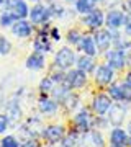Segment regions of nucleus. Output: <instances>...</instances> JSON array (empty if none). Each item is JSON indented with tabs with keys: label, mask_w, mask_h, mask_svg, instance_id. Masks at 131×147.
<instances>
[{
	"label": "nucleus",
	"mask_w": 131,
	"mask_h": 147,
	"mask_svg": "<svg viewBox=\"0 0 131 147\" xmlns=\"http://www.w3.org/2000/svg\"><path fill=\"white\" fill-rule=\"evenodd\" d=\"M118 2H120V0H113V5H115V7H118Z\"/></svg>",
	"instance_id": "obj_42"
},
{
	"label": "nucleus",
	"mask_w": 131,
	"mask_h": 147,
	"mask_svg": "<svg viewBox=\"0 0 131 147\" xmlns=\"http://www.w3.org/2000/svg\"><path fill=\"white\" fill-rule=\"evenodd\" d=\"M15 21H16V16L13 15L10 10L0 11V28H8V30H10Z\"/></svg>",
	"instance_id": "obj_29"
},
{
	"label": "nucleus",
	"mask_w": 131,
	"mask_h": 147,
	"mask_svg": "<svg viewBox=\"0 0 131 147\" xmlns=\"http://www.w3.org/2000/svg\"><path fill=\"white\" fill-rule=\"evenodd\" d=\"M28 20L31 21L35 26H41L44 23H49L52 20L51 16V11H49V7H48L46 2H36V3H33L31 8H30V16H28Z\"/></svg>",
	"instance_id": "obj_9"
},
{
	"label": "nucleus",
	"mask_w": 131,
	"mask_h": 147,
	"mask_svg": "<svg viewBox=\"0 0 131 147\" xmlns=\"http://www.w3.org/2000/svg\"><path fill=\"white\" fill-rule=\"evenodd\" d=\"M10 127H13V126H12V123H10V119L7 118L5 113H0V136L7 134Z\"/></svg>",
	"instance_id": "obj_32"
},
{
	"label": "nucleus",
	"mask_w": 131,
	"mask_h": 147,
	"mask_svg": "<svg viewBox=\"0 0 131 147\" xmlns=\"http://www.w3.org/2000/svg\"><path fill=\"white\" fill-rule=\"evenodd\" d=\"M80 23H82V26L89 33H94L97 30H100V28H103L105 26V10L97 7L92 11L80 16Z\"/></svg>",
	"instance_id": "obj_5"
},
{
	"label": "nucleus",
	"mask_w": 131,
	"mask_h": 147,
	"mask_svg": "<svg viewBox=\"0 0 131 147\" xmlns=\"http://www.w3.org/2000/svg\"><path fill=\"white\" fill-rule=\"evenodd\" d=\"M126 10L120 8V7H111L105 11V28L110 31H118L123 28L125 23Z\"/></svg>",
	"instance_id": "obj_10"
},
{
	"label": "nucleus",
	"mask_w": 131,
	"mask_h": 147,
	"mask_svg": "<svg viewBox=\"0 0 131 147\" xmlns=\"http://www.w3.org/2000/svg\"><path fill=\"white\" fill-rule=\"evenodd\" d=\"M100 3H102V0H75L72 5V10L75 11V15L82 16L85 13L92 11L94 8H97Z\"/></svg>",
	"instance_id": "obj_23"
},
{
	"label": "nucleus",
	"mask_w": 131,
	"mask_h": 147,
	"mask_svg": "<svg viewBox=\"0 0 131 147\" xmlns=\"http://www.w3.org/2000/svg\"><path fill=\"white\" fill-rule=\"evenodd\" d=\"M128 141H130V134L126 131V127H123V126L110 127V132H108V144H111V146L128 147Z\"/></svg>",
	"instance_id": "obj_20"
},
{
	"label": "nucleus",
	"mask_w": 131,
	"mask_h": 147,
	"mask_svg": "<svg viewBox=\"0 0 131 147\" xmlns=\"http://www.w3.org/2000/svg\"><path fill=\"white\" fill-rule=\"evenodd\" d=\"M82 36H84V33H82V30H79V28H69L67 33H66V42H67L69 46H77L79 41L82 39Z\"/></svg>",
	"instance_id": "obj_28"
},
{
	"label": "nucleus",
	"mask_w": 131,
	"mask_h": 147,
	"mask_svg": "<svg viewBox=\"0 0 131 147\" xmlns=\"http://www.w3.org/2000/svg\"><path fill=\"white\" fill-rule=\"evenodd\" d=\"M10 2L12 0H0V11L8 10V8H10Z\"/></svg>",
	"instance_id": "obj_37"
},
{
	"label": "nucleus",
	"mask_w": 131,
	"mask_h": 147,
	"mask_svg": "<svg viewBox=\"0 0 131 147\" xmlns=\"http://www.w3.org/2000/svg\"><path fill=\"white\" fill-rule=\"evenodd\" d=\"M80 147H107L103 131L94 127L89 132L82 134V137H80Z\"/></svg>",
	"instance_id": "obj_17"
},
{
	"label": "nucleus",
	"mask_w": 131,
	"mask_h": 147,
	"mask_svg": "<svg viewBox=\"0 0 131 147\" xmlns=\"http://www.w3.org/2000/svg\"><path fill=\"white\" fill-rule=\"evenodd\" d=\"M97 65H98L97 64V57H92V56H87V54H77L75 67L80 69L82 72L89 74V75H94Z\"/></svg>",
	"instance_id": "obj_21"
},
{
	"label": "nucleus",
	"mask_w": 131,
	"mask_h": 147,
	"mask_svg": "<svg viewBox=\"0 0 131 147\" xmlns=\"http://www.w3.org/2000/svg\"><path fill=\"white\" fill-rule=\"evenodd\" d=\"M41 147H58V146H51V144H43Z\"/></svg>",
	"instance_id": "obj_41"
},
{
	"label": "nucleus",
	"mask_w": 131,
	"mask_h": 147,
	"mask_svg": "<svg viewBox=\"0 0 131 147\" xmlns=\"http://www.w3.org/2000/svg\"><path fill=\"white\" fill-rule=\"evenodd\" d=\"M121 8L126 11H131V0H123V7Z\"/></svg>",
	"instance_id": "obj_38"
},
{
	"label": "nucleus",
	"mask_w": 131,
	"mask_h": 147,
	"mask_svg": "<svg viewBox=\"0 0 131 147\" xmlns=\"http://www.w3.org/2000/svg\"><path fill=\"white\" fill-rule=\"evenodd\" d=\"M115 80H116V70H113L107 62H102L97 65V69H95V72H94V84L98 88L105 90Z\"/></svg>",
	"instance_id": "obj_8"
},
{
	"label": "nucleus",
	"mask_w": 131,
	"mask_h": 147,
	"mask_svg": "<svg viewBox=\"0 0 131 147\" xmlns=\"http://www.w3.org/2000/svg\"><path fill=\"white\" fill-rule=\"evenodd\" d=\"M111 124L107 116H95V129H100V131H105V129H110Z\"/></svg>",
	"instance_id": "obj_31"
},
{
	"label": "nucleus",
	"mask_w": 131,
	"mask_h": 147,
	"mask_svg": "<svg viewBox=\"0 0 131 147\" xmlns=\"http://www.w3.org/2000/svg\"><path fill=\"white\" fill-rule=\"evenodd\" d=\"M30 8L31 7L26 0H18L16 3H13L10 7V11L16 16V20H26L30 16Z\"/></svg>",
	"instance_id": "obj_25"
},
{
	"label": "nucleus",
	"mask_w": 131,
	"mask_h": 147,
	"mask_svg": "<svg viewBox=\"0 0 131 147\" xmlns=\"http://www.w3.org/2000/svg\"><path fill=\"white\" fill-rule=\"evenodd\" d=\"M0 147H2V146H0Z\"/></svg>",
	"instance_id": "obj_45"
},
{
	"label": "nucleus",
	"mask_w": 131,
	"mask_h": 147,
	"mask_svg": "<svg viewBox=\"0 0 131 147\" xmlns=\"http://www.w3.org/2000/svg\"><path fill=\"white\" fill-rule=\"evenodd\" d=\"M74 2H75V0H62L64 5H74Z\"/></svg>",
	"instance_id": "obj_40"
},
{
	"label": "nucleus",
	"mask_w": 131,
	"mask_h": 147,
	"mask_svg": "<svg viewBox=\"0 0 131 147\" xmlns=\"http://www.w3.org/2000/svg\"><path fill=\"white\" fill-rule=\"evenodd\" d=\"M126 131H128V134H130V137H131V118L126 121Z\"/></svg>",
	"instance_id": "obj_39"
},
{
	"label": "nucleus",
	"mask_w": 131,
	"mask_h": 147,
	"mask_svg": "<svg viewBox=\"0 0 131 147\" xmlns=\"http://www.w3.org/2000/svg\"><path fill=\"white\" fill-rule=\"evenodd\" d=\"M113 106V100H111L107 92H97L94 93L92 100L89 103V108L92 110L95 116H107L110 108Z\"/></svg>",
	"instance_id": "obj_6"
},
{
	"label": "nucleus",
	"mask_w": 131,
	"mask_h": 147,
	"mask_svg": "<svg viewBox=\"0 0 131 147\" xmlns=\"http://www.w3.org/2000/svg\"><path fill=\"white\" fill-rule=\"evenodd\" d=\"M130 110H131V106L128 105V103H113V106L110 108L108 115H107L111 127L113 126H121V124L126 121V118H128Z\"/></svg>",
	"instance_id": "obj_14"
},
{
	"label": "nucleus",
	"mask_w": 131,
	"mask_h": 147,
	"mask_svg": "<svg viewBox=\"0 0 131 147\" xmlns=\"http://www.w3.org/2000/svg\"><path fill=\"white\" fill-rule=\"evenodd\" d=\"M12 53V41L5 34H0V56H8Z\"/></svg>",
	"instance_id": "obj_30"
},
{
	"label": "nucleus",
	"mask_w": 131,
	"mask_h": 147,
	"mask_svg": "<svg viewBox=\"0 0 131 147\" xmlns=\"http://www.w3.org/2000/svg\"><path fill=\"white\" fill-rule=\"evenodd\" d=\"M80 103H82V101H80V95H79L77 92H74V90H72V92H71V93H69L67 96H66V98L59 103V105H61V110L67 111V113H71V115H72L74 111H77L79 108L82 106Z\"/></svg>",
	"instance_id": "obj_22"
},
{
	"label": "nucleus",
	"mask_w": 131,
	"mask_h": 147,
	"mask_svg": "<svg viewBox=\"0 0 131 147\" xmlns=\"http://www.w3.org/2000/svg\"><path fill=\"white\" fill-rule=\"evenodd\" d=\"M69 126L74 127L80 134H85V132H89L90 129L95 127V115L92 113L89 106H80L77 111H74L71 115Z\"/></svg>",
	"instance_id": "obj_2"
},
{
	"label": "nucleus",
	"mask_w": 131,
	"mask_h": 147,
	"mask_svg": "<svg viewBox=\"0 0 131 147\" xmlns=\"http://www.w3.org/2000/svg\"><path fill=\"white\" fill-rule=\"evenodd\" d=\"M80 137H82L80 132L75 131L74 127L67 126V132L62 137V141L58 144V147H80Z\"/></svg>",
	"instance_id": "obj_24"
},
{
	"label": "nucleus",
	"mask_w": 131,
	"mask_h": 147,
	"mask_svg": "<svg viewBox=\"0 0 131 147\" xmlns=\"http://www.w3.org/2000/svg\"><path fill=\"white\" fill-rule=\"evenodd\" d=\"M107 147H125V146H111V144H108Z\"/></svg>",
	"instance_id": "obj_44"
},
{
	"label": "nucleus",
	"mask_w": 131,
	"mask_h": 147,
	"mask_svg": "<svg viewBox=\"0 0 131 147\" xmlns=\"http://www.w3.org/2000/svg\"><path fill=\"white\" fill-rule=\"evenodd\" d=\"M10 33L18 39H28L36 33V26L28 18L26 20H16L13 23V26L10 28Z\"/></svg>",
	"instance_id": "obj_15"
},
{
	"label": "nucleus",
	"mask_w": 131,
	"mask_h": 147,
	"mask_svg": "<svg viewBox=\"0 0 131 147\" xmlns=\"http://www.w3.org/2000/svg\"><path fill=\"white\" fill-rule=\"evenodd\" d=\"M20 103H21L20 98L12 96V98H8L5 101V106H3V113L10 119L12 126H15V127H16V124H20L23 121V108H21Z\"/></svg>",
	"instance_id": "obj_11"
},
{
	"label": "nucleus",
	"mask_w": 131,
	"mask_h": 147,
	"mask_svg": "<svg viewBox=\"0 0 131 147\" xmlns=\"http://www.w3.org/2000/svg\"><path fill=\"white\" fill-rule=\"evenodd\" d=\"M0 146L2 147H20L21 139L16 136V132H7L0 137Z\"/></svg>",
	"instance_id": "obj_26"
},
{
	"label": "nucleus",
	"mask_w": 131,
	"mask_h": 147,
	"mask_svg": "<svg viewBox=\"0 0 131 147\" xmlns=\"http://www.w3.org/2000/svg\"><path fill=\"white\" fill-rule=\"evenodd\" d=\"M75 59H77V51L72 46H61L54 53V61H52V69L67 72L69 69L75 67Z\"/></svg>",
	"instance_id": "obj_3"
},
{
	"label": "nucleus",
	"mask_w": 131,
	"mask_h": 147,
	"mask_svg": "<svg viewBox=\"0 0 131 147\" xmlns=\"http://www.w3.org/2000/svg\"><path fill=\"white\" fill-rule=\"evenodd\" d=\"M26 2H33V3H36V2H41V0H26Z\"/></svg>",
	"instance_id": "obj_43"
},
{
	"label": "nucleus",
	"mask_w": 131,
	"mask_h": 147,
	"mask_svg": "<svg viewBox=\"0 0 131 147\" xmlns=\"http://www.w3.org/2000/svg\"><path fill=\"white\" fill-rule=\"evenodd\" d=\"M95 39V44H97V49H98V56H103L108 49H111L113 46V38H111V31L107 30V28H100L97 31L92 33Z\"/></svg>",
	"instance_id": "obj_16"
},
{
	"label": "nucleus",
	"mask_w": 131,
	"mask_h": 147,
	"mask_svg": "<svg viewBox=\"0 0 131 147\" xmlns=\"http://www.w3.org/2000/svg\"><path fill=\"white\" fill-rule=\"evenodd\" d=\"M121 31L126 38H131V11H126V16H125V23H123V28Z\"/></svg>",
	"instance_id": "obj_33"
},
{
	"label": "nucleus",
	"mask_w": 131,
	"mask_h": 147,
	"mask_svg": "<svg viewBox=\"0 0 131 147\" xmlns=\"http://www.w3.org/2000/svg\"><path fill=\"white\" fill-rule=\"evenodd\" d=\"M75 51L79 54H87V56H92V57H98V49H97V44H95L94 34L92 33H84L82 39L75 46Z\"/></svg>",
	"instance_id": "obj_18"
},
{
	"label": "nucleus",
	"mask_w": 131,
	"mask_h": 147,
	"mask_svg": "<svg viewBox=\"0 0 131 147\" xmlns=\"http://www.w3.org/2000/svg\"><path fill=\"white\" fill-rule=\"evenodd\" d=\"M41 146H43L41 139H25V141H21L20 147H41Z\"/></svg>",
	"instance_id": "obj_34"
},
{
	"label": "nucleus",
	"mask_w": 131,
	"mask_h": 147,
	"mask_svg": "<svg viewBox=\"0 0 131 147\" xmlns=\"http://www.w3.org/2000/svg\"><path fill=\"white\" fill-rule=\"evenodd\" d=\"M54 87H56V84H54V80L51 79V75H44V77L39 80V84H38V93L51 95Z\"/></svg>",
	"instance_id": "obj_27"
},
{
	"label": "nucleus",
	"mask_w": 131,
	"mask_h": 147,
	"mask_svg": "<svg viewBox=\"0 0 131 147\" xmlns=\"http://www.w3.org/2000/svg\"><path fill=\"white\" fill-rule=\"evenodd\" d=\"M61 110V105L52 98L51 95H38L36 98V111L41 116H52L58 115V111Z\"/></svg>",
	"instance_id": "obj_12"
},
{
	"label": "nucleus",
	"mask_w": 131,
	"mask_h": 147,
	"mask_svg": "<svg viewBox=\"0 0 131 147\" xmlns=\"http://www.w3.org/2000/svg\"><path fill=\"white\" fill-rule=\"evenodd\" d=\"M66 132H67V126L64 123H49V124H44L39 139L43 144L58 146L62 141V137L66 136Z\"/></svg>",
	"instance_id": "obj_4"
},
{
	"label": "nucleus",
	"mask_w": 131,
	"mask_h": 147,
	"mask_svg": "<svg viewBox=\"0 0 131 147\" xmlns=\"http://www.w3.org/2000/svg\"><path fill=\"white\" fill-rule=\"evenodd\" d=\"M49 38L52 39V42H58L62 39V36H61V31H59L58 26H51V31H49Z\"/></svg>",
	"instance_id": "obj_35"
},
{
	"label": "nucleus",
	"mask_w": 131,
	"mask_h": 147,
	"mask_svg": "<svg viewBox=\"0 0 131 147\" xmlns=\"http://www.w3.org/2000/svg\"><path fill=\"white\" fill-rule=\"evenodd\" d=\"M103 59H105L103 62H107L116 72H121L126 67V51H123V49L111 47L103 54Z\"/></svg>",
	"instance_id": "obj_13"
},
{
	"label": "nucleus",
	"mask_w": 131,
	"mask_h": 147,
	"mask_svg": "<svg viewBox=\"0 0 131 147\" xmlns=\"http://www.w3.org/2000/svg\"><path fill=\"white\" fill-rule=\"evenodd\" d=\"M64 84L67 85L71 90L74 92H79V90H84L87 85H89V74L82 72L80 69L72 67L66 72V77H64Z\"/></svg>",
	"instance_id": "obj_7"
},
{
	"label": "nucleus",
	"mask_w": 131,
	"mask_h": 147,
	"mask_svg": "<svg viewBox=\"0 0 131 147\" xmlns=\"http://www.w3.org/2000/svg\"><path fill=\"white\" fill-rule=\"evenodd\" d=\"M43 127H44L43 116L39 113L31 115L26 119L21 121L20 124H16V136L20 137L21 141H25V139H39Z\"/></svg>",
	"instance_id": "obj_1"
},
{
	"label": "nucleus",
	"mask_w": 131,
	"mask_h": 147,
	"mask_svg": "<svg viewBox=\"0 0 131 147\" xmlns=\"http://www.w3.org/2000/svg\"><path fill=\"white\" fill-rule=\"evenodd\" d=\"M46 54L43 53H30L25 59V67L31 72H39V70H44L46 69Z\"/></svg>",
	"instance_id": "obj_19"
},
{
	"label": "nucleus",
	"mask_w": 131,
	"mask_h": 147,
	"mask_svg": "<svg viewBox=\"0 0 131 147\" xmlns=\"http://www.w3.org/2000/svg\"><path fill=\"white\" fill-rule=\"evenodd\" d=\"M121 82H123V85H125V87H128V88L131 90V69L125 74V77H123V80H121Z\"/></svg>",
	"instance_id": "obj_36"
}]
</instances>
